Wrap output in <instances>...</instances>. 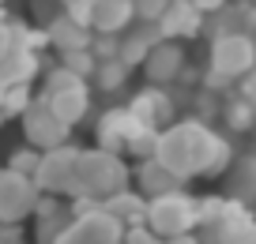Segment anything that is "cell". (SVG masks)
I'll return each instance as SVG.
<instances>
[{"instance_id": "cell-27", "label": "cell", "mask_w": 256, "mask_h": 244, "mask_svg": "<svg viewBox=\"0 0 256 244\" xmlns=\"http://www.w3.org/2000/svg\"><path fill=\"white\" fill-rule=\"evenodd\" d=\"M38 162H42V150H34V147H16L8 154V166L4 169H12V173H19V177H34L38 173Z\"/></svg>"}, {"instance_id": "cell-43", "label": "cell", "mask_w": 256, "mask_h": 244, "mask_svg": "<svg viewBox=\"0 0 256 244\" xmlns=\"http://www.w3.org/2000/svg\"><path fill=\"white\" fill-rule=\"evenodd\" d=\"M0 90H4V83H0Z\"/></svg>"}, {"instance_id": "cell-40", "label": "cell", "mask_w": 256, "mask_h": 244, "mask_svg": "<svg viewBox=\"0 0 256 244\" xmlns=\"http://www.w3.org/2000/svg\"><path fill=\"white\" fill-rule=\"evenodd\" d=\"M252 154H256V132H252Z\"/></svg>"}, {"instance_id": "cell-13", "label": "cell", "mask_w": 256, "mask_h": 244, "mask_svg": "<svg viewBox=\"0 0 256 244\" xmlns=\"http://www.w3.org/2000/svg\"><path fill=\"white\" fill-rule=\"evenodd\" d=\"M222 199L252 211L256 207V154L245 150V154H234L230 169L222 173Z\"/></svg>"}, {"instance_id": "cell-10", "label": "cell", "mask_w": 256, "mask_h": 244, "mask_svg": "<svg viewBox=\"0 0 256 244\" xmlns=\"http://www.w3.org/2000/svg\"><path fill=\"white\" fill-rule=\"evenodd\" d=\"M76 143H64V147L56 150H46L38 162V173L30 177L34 188L42 192V196H64V188H68V177H72V162H76Z\"/></svg>"}, {"instance_id": "cell-8", "label": "cell", "mask_w": 256, "mask_h": 244, "mask_svg": "<svg viewBox=\"0 0 256 244\" xmlns=\"http://www.w3.org/2000/svg\"><path fill=\"white\" fill-rule=\"evenodd\" d=\"M42 192L30 177H19L12 169H0V226H23L34 214Z\"/></svg>"}, {"instance_id": "cell-24", "label": "cell", "mask_w": 256, "mask_h": 244, "mask_svg": "<svg viewBox=\"0 0 256 244\" xmlns=\"http://www.w3.org/2000/svg\"><path fill=\"white\" fill-rule=\"evenodd\" d=\"M56 64H60L64 71H72L76 79H83V83H87V79L94 75V68H98V60L90 56V49H72V53H56Z\"/></svg>"}, {"instance_id": "cell-32", "label": "cell", "mask_w": 256, "mask_h": 244, "mask_svg": "<svg viewBox=\"0 0 256 244\" xmlns=\"http://www.w3.org/2000/svg\"><path fill=\"white\" fill-rule=\"evenodd\" d=\"M234 90H238V98H245V102L256 109V68L248 71V75H241V79H238V87H234Z\"/></svg>"}, {"instance_id": "cell-16", "label": "cell", "mask_w": 256, "mask_h": 244, "mask_svg": "<svg viewBox=\"0 0 256 244\" xmlns=\"http://www.w3.org/2000/svg\"><path fill=\"white\" fill-rule=\"evenodd\" d=\"M132 23H136L132 0H90V11H87L90 34H124Z\"/></svg>"}, {"instance_id": "cell-35", "label": "cell", "mask_w": 256, "mask_h": 244, "mask_svg": "<svg viewBox=\"0 0 256 244\" xmlns=\"http://www.w3.org/2000/svg\"><path fill=\"white\" fill-rule=\"evenodd\" d=\"M200 75H204L200 68H192V64H184V68H181V75H177V83H184V87H200Z\"/></svg>"}, {"instance_id": "cell-26", "label": "cell", "mask_w": 256, "mask_h": 244, "mask_svg": "<svg viewBox=\"0 0 256 244\" xmlns=\"http://www.w3.org/2000/svg\"><path fill=\"white\" fill-rule=\"evenodd\" d=\"M188 102H192V117L188 120H200V124H208V128H211V120H218V109H222V98H218V94L196 90Z\"/></svg>"}, {"instance_id": "cell-14", "label": "cell", "mask_w": 256, "mask_h": 244, "mask_svg": "<svg viewBox=\"0 0 256 244\" xmlns=\"http://www.w3.org/2000/svg\"><path fill=\"white\" fill-rule=\"evenodd\" d=\"M158 38L162 41H177V45H184V41L200 38L204 34V15L196 8H192L188 0H170V8L158 15Z\"/></svg>"}, {"instance_id": "cell-2", "label": "cell", "mask_w": 256, "mask_h": 244, "mask_svg": "<svg viewBox=\"0 0 256 244\" xmlns=\"http://www.w3.org/2000/svg\"><path fill=\"white\" fill-rule=\"evenodd\" d=\"M128 184H132V169H128L124 158L106 154V150H98V147H90V150L80 147L76 150V162H72L68 188H64V199L102 207L110 196L128 192Z\"/></svg>"}, {"instance_id": "cell-17", "label": "cell", "mask_w": 256, "mask_h": 244, "mask_svg": "<svg viewBox=\"0 0 256 244\" xmlns=\"http://www.w3.org/2000/svg\"><path fill=\"white\" fill-rule=\"evenodd\" d=\"M38 98L49 105V113H53L64 128H76L90 113V87H87V83L68 87V90H56V94H38Z\"/></svg>"}, {"instance_id": "cell-33", "label": "cell", "mask_w": 256, "mask_h": 244, "mask_svg": "<svg viewBox=\"0 0 256 244\" xmlns=\"http://www.w3.org/2000/svg\"><path fill=\"white\" fill-rule=\"evenodd\" d=\"M120 244H162V241H154V237L147 233L144 226H140V229H124V237H120Z\"/></svg>"}, {"instance_id": "cell-22", "label": "cell", "mask_w": 256, "mask_h": 244, "mask_svg": "<svg viewBox=\"0 0 256 244\" xmlns=\"http://www.w3.org/2000/svg\"><path fill=\"white\" fill-rule=\"evenodd\" d=\"M218 120H222V128H226V132H234V135H248V132H256V109L245 102V98H238V90L222 94V109H218Z\"/></svg>"}, {"instance_id": "cell-3", "label": "cell", "mask_w": 256, "mask_h": 244, "mask_svg": "<svg viewBox=\"0 0 256 244\" xmlns=\"http://www.w3.org/2000/svg\"><path fill=\"white\" fill-rule=\"evenodd\" d=\"M196 237L200 244H256V214L222 196L196 199Z\"/></svg>"}, {"instance_id": "cell-29", "label": "cell", "mask_w": 256, "mask_h": 244, "mask_svg": "<svg viewBox=\"0 0 256 244\" xmlns=\"http://www.w3.org/2000/svg\"><path fill=\"white\" fill-rule=\"evenodd\" d=\"M56 15H60V4H56V0H30V26L34 30H46Z\"/></svg>"}, {"instance_id": "cell-23", "label": "cell", "mask_w": 256, "mask_h": 244, "mask_svg": "<svg viewBox=\"0 0 256 244\" xmlns=\"http://www.w3.org/2000/svg\"><path fill=\"white\" fill-rule=\"evenodd\" d=\"M94 87L98 90H106V94H117V90H124L128 87V79H132V68H124L120 60H102L94 68Z\"/></svg>"}, {"instance_id": "cell-28", "label": "cell", "mask_w": 256, "mask_h": 244, "mask_svg": "<svg viewBox=\"0 0 256 244\" xmlns=\"http://www.w3.org/2000/svg\"><path fill=\"white\" fill-rule=\"evenodd\" d=\"M90 56L98 64L102 60H117V49H120V34H90Z\"/></svg>"}, {"instance_id": "cell-37", "label": "cell", "mask_w": 256, "mask_h": 244, "mask_svg": "<svg viewBox=\"0 0 256 244\" xmlns=\"http://www.w3.org/2000/svg\"><path fill=\"white\" fill-rule=\"evenodd\" d=\"M166 244H200V237H196V233H184V237H174V241H166Z\"/></svg>"}, {"instance_id": "cell-42", "label": "cell", "mask_w": 256, "mask_h": 244, "mask_svg": "<svg viewBox=\"0 0 256 244\" xmlns=\"http://www.w3.org/2000/svg\"><path fill=\"white\" fill-rule=\"evenodd\" d=\"M0 124H4V117H0Z\"/></svg>"}, {"instance_id": "cell-18", "label": "cell", "mask_w": 256, "mask_h": 244, "mask_svg": "<svg viewBox=\"0 0 256 244\" xmlns=\"http://www.w3.org/2000/svg\"><path fill=\"white\" fill-rule=\"evenodd\" d=\"M158 41L162 38H158V26H154V23H132L124 34H120L117 60L124 64V68H140V64L147 60V53H151Z\"/></svg>"}, {"instance_id": "cell-4", "label": "cell", "mask_w": 256, "mask_h": 244, "mask_svg": "<svg viewBox=\"0 0 256 244\" xmlns=\"http://www.w3.org/2000/svg\"><path fill=\"white\" fill-rule=\"evenodd\" d=\"M144 229L154 241H174V237L196 233V196H188L184 188L166 192V196L147 199V214H144Z\"/></svg>"}, {"instance_id": "cell-25", "label": "cell", "mask_w": 256, "mask_h": 244, "mask_svg": "<svg viewBox=\"0 0 256 244\" xmlns=\"http://www.w3.org/2000/svg\"><path fill=\"white\" fill-rule=\"evenodd\" d=\"M34 102L30 87H4L0 90V117L8 120V117H23V109Z\"/></svg>"}, {"instance_id": "cell-36", "label": "cell", "mask_w": 256, "mask_h": 244, "mask_svg": "<svg viewBox=\"0 0 256 244\" xmlns=\"http://www.w3.org/2000/svg\"><path fill=\"white\" fill-rule=\"evenodd\" d=\"M0 244H23V229L19 226H0Z\"/></svg>"}, {"instance_id": "cell-30", "label": "cell", "mask_w": 256, "mask_h": 244, "mask_svg": "<svg viewBox=\"0 0 256 244\" xmlns=\"http://www.w3.org/2000/svg\"><path fill=\"white\" fill-rule=\"evenodd\" d=\"M170 8V0H132V15L140 23H158V15Z\"/></svg>"}, {"instance_id": "cell-1", "label": "cell", "mask_w": 256, "mask_h": 244, "mask_svg": "<svg viewBox=\"0 0 256 244\" xmlns=\"http://www.w3.org/2000/svg\"><path fill=\"white\" fill-rule=\"evenodd\" d=\"M154 162L177 177V181H192V177H208V181H222V173L234 162V147L226 135L215 128L200 124V120H174L166 132L154 139Z\"/></svg>"}, {"instance_id": "cell-12", "label": "cell", "mask_w": 256, "mask_h": 244, "mask_svg": "<svg viewBox=\"0 0 256 244\" xmlns=\"http://www.w3.org/2000/svg\"><path fill=\"white\" fill-rule=\"evenodd\" d=\"M136 132H140V124L132 120V113H128L124 105H113V109H106L102 117H98V124H94L98 150L124 158V150H128V143H132Z\"/></svg>"}, {"instance_id": "cell-5", "label": "cell", "mask_w": 256, "mask_h": 244, "mask_svg": "<svg viewBox=\"0 0 256 244\" xmlns=\"http://www.w3.org/2000/svg\"><path fill=\"white\" fill-rule=\"evenodd\" d=\"M208 68L218 71L222 79L238 83L241 75L256 68V38L248 34H226V38H215L208 49Z\"/></svg>"}, {"instance_id": "cell-41", "label": "cell", "mask_w": 256, "mask_h": 244, "mask_svg": "<svg viewBox=\"0 0 256 244\" xmlns=\"http://www.w3.org/2000/svg\"><path fill=\"white\" fill-rule=\"evenodd\" d=\"M248 4H252V8H256V0H248Z\"/></svg>"}, {"instance_id": "cell-20", "label": "cell", "mask_w": 256, "mask_h": 244, "mask_svg": "<svg viewBox=\"0 0 256 244\" xmlns=\"http://www.w3.org/2000/svg\"><path fill=\"white\" fill-rule=\"evenodd\" d=\"M42 34H46V45L56 49V53H72V49H87L90 45V30L80 26V23H72L68 15H56Z\"/></svg>"}, {"instance_id": "cell-31", "label": "cell", "mask_w": 256, "mask_h": 244, "mask_svg": "<svg viewBox=\"0 0 256 244\" xmlns=\"http://www.w3.org/2000/svg\"><path fill=\"white\" fill-rule=\"evenodd\" d=\"M16 49L19 45H16V34H12V23H8V19H0V64L8 60Z\"/></svg>"}, {"instance_id": "cell-34", "label": "cell", "mask_w": 256, "mask_h": 244, "mask_svg": "<svg viewBox=\"0 0 256 244\" xmlns=\"http://www.w3.org/2000/svg\"><path fill=\"white\" fill-rule=\"evenodd\" d=\"M188 4H192L196 11H200L204 19H208V15H215V11H222L226 4H230V0H188Z\"/></svg>"}, {"instance_id": "cell-7", "label": "cell", "mask_w": 256, "mask_h": 244, "mask_svg": "<svg viewBox=\"0 0 256 244\" xmlns=\"http://www.w3.org/2000/svg\"><path fill=\"white\" fill-rule=\"evenodd\" d=\"M128 113H132V120H136L140 128H147V132H166L174 120H181L177 117V98H174V90H162V87H144V90H136L132 94V102L124 105Z\"/></svg>"}, {"instance_id": "cell-11", "label": "cell", "mask_w": 256, "mask_h": 244, "mask_svg": "<svg viewBox=\"0 0 256 244\" xmlns=\"http://www.w3.org/2000/svg\"><path fill=\"white\" fill-rule=\"evenodd\" d=\"M188 64V53H184V45H177V41H158V45L147 53V60L140 64L144 68V79L147 87H174L177 75H181V68Z\"/></svg>"}, {"instance_id": "cell-21", "label": "cell", "mask_w": 256, "mask_h": 244, "mask_svg": "<svg viewBox=\"0 0 256 244\" xmlns=\"http://www.w3.org/2000/svg\"><path fill=\"white\" fill-rule=\"evenodd\" d=\"M102 211L110 214L113 222H117L120 229H140L144 226V214H147V199L136 196V192L128 188V192H117V196H110L102 203Z\"/></svg>"}, {"instance_id": "cell-38", "label": "cell", "mask_w": 256, "mask_h": 244, "mask_svg": "<svg viewBox=\"0 0 256 244\" xmlns=\"http://www.w3.org/2000/svg\"><path fill=\"white\" fill-rule=\"evenodd\" d=\"M56 4H60V11H64V8H68V4H76V0H56Z\"/></svg>"}, {"instance_id": "cell-39", "label": "cell", "mask_w": 256, "mask_h": 244, "mask_svg": "<svg viewBox=\"0 0 256 244\" xmlns=\"http://www.w3.org/2000/svg\"><path fill=\"white\" fill-rule=\"evenodd\" d=\"M0 19H8V11H4V0H0Z\"/></svg>"}, {"instance_id": "cell-19", "label": "cell", "mask_w": 256, "mask_h": 244, "mask_svg": "<svg viewBox=\"0 0 256 244\" xmlns=\"http://www.w3.org/2000/svg\"><path fill=\"white\" fill-rule=\"evenodd\" d=\"M132 181H136V196H144V199H154V196H166V192L184 188V184L177 181L170 169H162L154 158H144V162L132 166Z\"/></svg>"}, {"instance_id": "cell-9", "label": "cell", "mask_w": 256, "mask_h": 244, "mask_svg": "<svg viewBox=\"0 0 256 244\" xmlns=\"http://www.w3.org/2000/svg\"><path fill=\"white\" fill-rule=\"evenodd\" d=\"M120 237H124V229L102 207H94L87 214H76L72 226L64 229V237L56 244H120Z\"/></svg>"}, {"instance_id": "cell-15", "label": "cell", "mask_w": 256, "mask_h": 244, "mask_svg": "<svg viewBox=\"0 0 256 244\" xmlns=\"http://www.w3.org/2000/svg\"><path fill=\"white\" fill-rule=\"evenodd\" d=\"M30 218H34V244H56L64 229L72 226V207L64 196H42Z\"/></svg>"}, {"instance_id": "cell-6", "label": "cell", "mask_w": 256, "mask_h": 244, "mask_svg": "<svg viewBox=\"0 0 256 244\" xmlns=\"http://www.w3.org/2000/svg\"><path fill=\"white\" fill-rule=\"evenodd\" d=\"M19 124H23V143L34 147V150H42V154L64 147V143H72V128H64L60 120L49 113V105L42 102V98H34V102L23 109Z\"/></svg>"}]
</instances>
